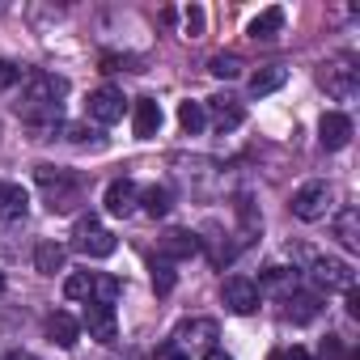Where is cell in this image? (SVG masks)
<instances>
[{
	"label": "cell",
	"mask_w": 360,
	"mask_h": 360,
	"mask_svg": "<svg viewBox=\"0 0 360 360\" xmlns=\"http://www.w3.org/2000/svg\"><path fill=\"white\" fill-rule=\"evenodd\" d=\"M140 208V187L131 183V178H115V183L106 187V212L110 217H131Z\"/></svg>",
	"instance_id": "obj_15"
},
{
	"label": "cell",
	"mask_w": 360,
	"mask_h": 360,
	"mask_svg": "<svg viewBox=\"0 0 360 360\" xmlns=\"http://www.w3.org/2000/svg\"><path fill=\"white\" fill-rule=\"evenodd\" d=\"M221 297H225V305H229L233 314H255V309H259V288H255V280H246V276H229L225 288H221Z\"/></svg>",
	"instance_id": "obj_13"
},
{
	"label": "cell",
	"mask_w": 360,
	"mask_h": 360,
	"mask_svg": "<svg viewBox=\"0 0 360 360\" xmlns=\"http://www.w3.org/2000/svg\"><path fill=\"white\" fill-rule=\"evenodd\" d=\"M140 208H144L148 217H165V212L174 208L169 187H157V183H153V187H144V191H140Z\"/></svg>",
	"instance_id": "obj_24"
},
{
	"label": "cell",
	"mask_w": 360,
	"mask_h": 360,
	"mask_svg": "<svg viewBox=\"0 0 360 360\" xmlns=\"http://www.w3.org/2000/svg\"><path fill=\"white\" fill-rule=\"evenodd\" d=\"M280 30H284V9H280V5L263 9V13L250 22V39H259V43H271Z\"/></svg>",
	"instance_id": "obj_19"
},
{
	"label": "cell",
	"mask_w": 360,
	"mask_h": 360,
	"mask_svg": "<svg viewBox=\"0 0 360 360\" xmlns=\"http://www.w3.org/2000/svg\"><path fill=\"white\" fill-rule=\"evenodd\" d=\"M204 360H233V356H229V352H221V347H212V352H208Z\"/></svg>",
	"instance_id": "obj_36"
},
{
	"label": "cell",
	"mask_w": 360,
	"mask_h": 360,
	"mask_svg": "<svg viewBox=\"0 0 360 360\" xmlns=\"http://www.w3.org/2000/svg\"><path fill=\"white\" fill-rule=\"evenodd\" d=\"M208 68H212V77H225V81H233V77L242 72V60L221 51V56H212V64H208Z\"/></svg>",
	"instance_id": "obj_29"
},
{
	"label": "cell",
	"mask_w": 360,
	"mask_h": 360,
	"mask_svg": "<svg viewBox=\"0 0 360 360\" xmlns=\"http://www.w3.org/2000/svg\"><path fill=\"white\" fill-rule=\"evenodd\" d=\"M64 263H68V250H64L60 242H39V246H34V267H39L43 276L64 271Z\"/></svg>",
	"instance_id": "obj_20"
},
{
	"label": "cell",
	"mask_w": 360,
	"mask_h": 360,
	"mask_svg": "<svg viewBox=\"0 0 360 360\" xmlns=\"http://www.w3.org/2000/svg\"><path fill=\"white\" fill-rule=\"evenodd\" d=\"M280 360H314L305 347H288V352H280Z\"/></svg>",
	"instance_id": "obj_35"
},
{
	"label": "cell",
	"mask_w": 360,
	"mask_h": 360,
	"mask_svg": "<svg viewBox=\"0 0 360 360\" xmlns=\"http://www.w3.org/2000/svg\"><path fill=\"white\" fill-rule=\"evenodd\" d=\"M178 123H183L187 136H200L204 123H208V119H204V102H191V98H187L183 106H178Z\"/></svg>",
	"instance_id": "obj_25"
},
{
	"label": "cell",
	"mask_w": 360,
	"mask_h": 360,
	"mask_svg": "<svg viewBox=\"0 0 360 360\" xmlns=\"http://www.w3.org/2000/svg\"><path fill=\"white\" fill-rule=\"evenodd\" d=\"M204 119H212V127H217V131H233V127H242L246 110H242V102H238L233 94H217V98H208Z\"/></svg>",
	"instance_id": "obj_10"
},
{
	"label": "cell",
	"mask_w": 360,
	"mask_h": 360,
	"mask_svg": "<svg viewBox=\"0 0 360 360\" xmlns=\"http://www.w3.org/2000/svg\"><path fill=\"white\" fill-rule=\"evenodd\" d=\"M187 34H191V39H200V34H204V9H200V5H191V9H187Z\"/></svg>",
	"instance_id": "obj_33"
},
{
	"label": "cell",
	"mask_w": 360,
	"mask_h": 360,
	"mask_svg": "<svg viewBox=\"0 0 360 360\" xmlns=\"http://www.w3.org/2000/svg\"><path fill=\"white\" fill-rule=\"evenodd\" d=\"M157 360H191V356H183L174 343H161V347H157Z\"/></svg>",
	"instance_id": "obj_34"
},
{
	"label": "cell",
	"mask_w": 360,
	"mask_h": 360,
	"mask_svg": "<svg viewBox=\"0 0 360 360\" xmlns=\"http://www.w3.org/2000/svg\"><path fill=\"white\" fill-rule=\"evenodd\" d=\"M318 360H356V356H347V347H343L339 335H326L322 347H318Z\"/></svg>",
	"instance_id": "obj_31"
},
{
	"label": "cell",
	"mask_w": 360,
	"mask_h": 360,
	"mask_svg": "<svg viewBox=\"0 0 360 360\" xmlns=\"http://www.w3.org/2000/svg\"><path fill=\"white\" fill-rule=\"evenodd\" d=\"M309 263V276L322 284V288H335V292H352L356 288V267L347 259H330V255H305Z\"/></svg>",
	"instance_id": "obj_4"
},
{
	"label": "cell",
	"mask_w": 360,
	"mask_h": 360,
	"mask_svg": "<svg viewBox=\"0 0 360 360\" xmlns=\"http://www.w3.org/2000/svg\"><path fill=\"white\" fill-rule=\"evenodd\" d=\"M153 288H157L161 297L174 288V263H165V259H153Z\"/></svg>",
	"instance_id": "obj_30"
},
{
	"label": "cell",
	"mask_w": 360,
	"mask_h": 360,
	"mask_svg": "<svg viewBox=\"0 0 360 360\" xmlns=\"http://www.w3.org/2000/svg\"><path fill=\"white\" fill-rule=\"evenodd\" d=\"M85 110H89V119H94V123H106V127H110V123H119V119H123L127 102H123V94H119V89L102 85V89H94V94H89Z\"/></svg>",
	"instance_id": "obj_9"
},
{
	"label": "cell",
	"mask_w": 360,
	"mask_h": 360,
	"mask_svg": "<svg viewBox=\"0 0 360 360\" xmlns=\"http://www.w3.org/2000/svg\"><path fill=\"white\" fill-rule=\"evenodd\" d=\"M267 360H280V352H271V356H267Z\"/></svg>",
	"instance_id": "obj_39"
},
{
	"label": "cell",
	"mask_w": 360,
	"mask_h": 360,
	"mask_svg": "<svg viewBox=\"0 0 360 360\" xmlns=\"http://www.w3.org/2000/svg\"><path fill=\"white\" fill-rule=\"evenodd\" d=\"M115 297H119V280H115V276H94L89 301H98V305H115Z\"/></svg>",
	"instance_id": "obj_26"
},
{
	"label": "cell",
	"mask_w": 360,
	"mask_h": 360,
	"mask_svg": "<svg viewBox=\"0 0 360 360\" xmlns=\"http://www.w3.org/2000/svg\"><path fill=\"white\" fill-rule=\"evenodd\" d=\"M330 204H335L330 187L322 183V178H314V183L297 187V195H292V217H301V221H322V217L330 212Z\"/></svg>",
	"instance_id": "obj_7"
},
{
	"label": "cell",
	"mask_w": 360,
	"mask_h": 360,
	"mask_svg": "<svg viewBox=\"0 0 360 360\" xmlns=\"http://www.w3.org/2000/svg\"><path fill=\"white\" fill-rule=\"evenodd\" d=\"M89 288H94V276L89 271H77V276L64 280V297L68 301H89Z\"/></svg>",
	"instance_id": "obj_27"
},
{
	"label": "cell",
	"mask_w": 360,
	"mask_h": 360,
	"mask_svg": "<svg viewBox=\"0 0 360 360\" xmlns=\"http://www.w3.org/2000/svg\"><path fill=\"white\" fill-rule=\"evenodd\" d=\"M217 339H221V326L212 322V318H187V322H178V330H174V347L183 352V356H195V352H212L217 347Z\"/></svg>",
	"instance_id": "obj_3"
},
{
	"label": "cell",
	"mask_w": 360,
	"mask_h": 360,
	"mask_svg": "<svg viewBox=\"0 0 360 360\" xmlns=\"http://www.w3.org/2000/svg\"><path fill=\"white\" fill-rule=\"evenodd\" d=\"M284 81H288V68H280V64H267V68H259V72L250 77V94H255V98H263V94H276Z\"/></svg>",
	"instance_id": "obj_22"
},
{
	"label": "cell",
	"mask_w": 360,
	"mask_h": 360,
	"mask_svg": "<svg viewBox=\"0 0 360 360\" xmlns=\"http://www.w3.org/2000/svg\"><path fill=\"white\" fill-rule=\"evenodd\" d=\"M318 85H322L335 102H347V98H356V89H360V72H356L352 60H326V64L318 68Z\"/></svg>",
	"instance_id": "obj_5"
},
{
	"label": "cell",
	"mask_w": 360,
	"mask_h": 360,
	"mask_svg": "<svg viewBox=\"0 0 360 360\" xmlns=\"http://www.w3.org/2000/svg\"><path fill=\"white\" fill-rule=\"evenodd\" d=\"M22 81V68H13L9 60H0V89H13Z\"/></svg>",
	"instance_id": "obj_32"
},
{
	"label": "cell",
	"mask_w": 360,
	"mask_h": 360,
	"mask_svg": "<svg viewBox=\"0 0 360 360\" xmlns=\"http://www.w3.org/2000/svg\"><path fill=\"white\" fill-rule=\"evenodd\" d=\"M318 314H322V292H309V288H292V292L284 297V318H288V322L305 326V322H314Z\"/></svg>",
	"instance_id": "obj_14"
},
{
	"label": "cell",
	"mask_w": 360,
	"mask_h": 360,
	"mask_svg": "<svg viewBox=\"0 0 360 360\" xmlns=\"http://www.w3.org/2000/svg\"><path fill=\"white\" fill-rule=\"evenodd\" d=\"M60 136L72 140V144H102V136L94 127H85V123H60Z\"/></svg>",
	"instance_id": "obj_28"
},
{
	"label": "cell",
	"mask_w": 360,
	"mask_h": 360,
	"mask_svg": "<svg viewBox=\"0 0 360 360\" xmlns=\"http://www.w3.org/2000/svg\"><path fill=\"white\" fill-rule=\"evenodd\" d=\"M318 140H322V148H326V153L347 148V144H352V119H347L343 110H326V115H322V123H318Z\"/></svg>",
	"instance_id": "obj_11"
},
{
	"label": "cell",
	"mask_w": 360,
	"mask_h": 360,
	"mask_svg": "<svg viewBox=\"0 0 360 360\" xmlns=\"http://www.w3.org/2000/svg\"><path fill=\"white\" fill-rule=\"evenodd\" d=\"M30 212V195L18 183H0V221H22Z\"/></svg>",
	"instance_id": "obj_18"
},
{
	"label": "cell",
	"mask_w": 360,
	"mask_h": 360,
	"mask_svg": "<svg viewBox=\"0 0 360 360\" xmlns=\"http://www.w3.org/2000/svg\"><path fill=\"white\" fill-rule=\"evenodd\" d=\"M81 326L89 330V339L98 343H115L119 339V318H115V305H98V301H85V318Z\"/></svg>",
	"instance_id": "obj_8"
},
{
	"label": "cell",
	"mask_w": 360,
	"mask_h": 360,
	"mask_svg": "<svg viewBox=\"0 0 360 360\" xmlns=\"http://www.w3.org/2000/svg\"><path fill=\"white\" fill-rule=\"evenodd\" d=\"M157 255H161L165 263H183V259L200 255V238H195L191 229H169V233H161Z\"/></svg>",
	"instance_id": "obj_12"
},
{
	"label": "cell",
	"mask_w": 360,
	"mask_h": 360,
	"mask_svg": "<svg viewBox=\"0 0 360 360\" xmlns=\"http://www.w3.org/2000/svg\"><path fill=\"white\" fill-rule=\"evenodd\" d=\"M64 94H68V81L56 77V72H26V102L18 106L26 123H56L60 110H64Z\"/></svg>",
	"instance_id": "obj_1"
},
{
	"label": "cell",
	"mask_w": 360,
	"mask_h": 360,
	"mask_svg": "<svg viewBox=\"0 0 360 360\" xmlns=\"http://www.w3.org/2000/svg\"><path fill=\"white\" fill-rule=\"evenodd\" d=\"M259 297L263 292H280V297H288L292 288H297V271H288V267H267L263 276H259Z\"/></svg>",
	"instance_id": "obj_21"
},
{
	"label": "cell",
	"mask_w": 360,
	"mask_h": 360,
	"mask_svg": "<svg viewBox=\"0 0 360 360\" xmlns=\"http://www.w3.org/2000/svg\"><path fill=\"white\" fill-rule=\"evenodd\" d=\"M335 238L347 246V250H360V212L356 208H343L335 217Z\"/></svg>",
	"instance_id": "obj_23"
},
{
	"label": "cell",
	"mask_w": 360,
	"mask_h": 360,
	"mask_svg": "<svg viewBox=\"0 0 360 360\" xmlns=\"http://www.w3.org/2000/svg\"><path fill=\"white\" fill-rule=\"evenodd\" d=\"M131 131H136V140H153L161 131V106H157V98H136V106H131Z\"/></svg>",
	"instance_id": "obj_16"
},
{
	"label": "cell",
	"mask_w": 360,
	"mask_h": 360,
	"mask_svg": "<svg viewBox=\"0 0 360 360\" xmlns=\"http://www.w3.org/2000/svg\"><path fill=\"white\" fill-rule=\"evenodd\" d=\"M0 292H5V271H0Z\"/></svg>",
	"instance_id": "obj_38"
},
{
	"label": "cell",
	"mask_w": 360,
	"mask_h": 360,
	"mask_svg": "<svg viewBox=\"0 0 360 360\" xmlns=\"http://www.w3.org/2000/svg\"><path fill=\"white\" fill-rule=\"evenodd\" d=\"M47 339L56 343V347H77V339H81V322L72 318V314H64V309H56L51 318H47Z\"/></svg>",
	"instance_id": "obj_17"
},
{
	"label": "cell",
	"mask_w": 360,
	"mask_h": 360,
	"mask_svg": "<svg viewBox=\"0 0 360 360\" xmlns=\"http://www.w3.org/2000/svg\"><path fill=\"white\" fill-rule=\"evenodd\" d=\"M5 360H39V356H30V352H9Z\"/></svg>",
	"instance_id": "obj_37"
},
{
	"label": "cell",
	"mask_w": 360,
	"mask_h": 360,
	"mask_svg": "<svg viewBox=\"0 0 360 360\" xmlns=\"http://www.w3.org/2000/svg\"><path fill=\"white\" fill-rule=\"evenodd\" d=\"M115 233L110 229H102L94 217H81L77 221V229H72V250L77 255H85V259H106V255H115Z\"/></svg>",
	"instance_id": "obj_6"
},
{
	"label": "cell",
	"mask_w": 360,
	"mask_h": 360,
	"mask_svg": "<svg viewBox=\"0 0 360 360\" xmlns=\"http://www.w3.org/2000/svg\"><path fill=\"white\" fill-rule=\"evenodd\" d=\"M34 178H39V187H43V195H47V208H51V212H72V204L81 200V183H77V174L56 169V165H39V169H34Z\"/></svg>",
	"instance_id": "obj_2"
}]
</instances>
